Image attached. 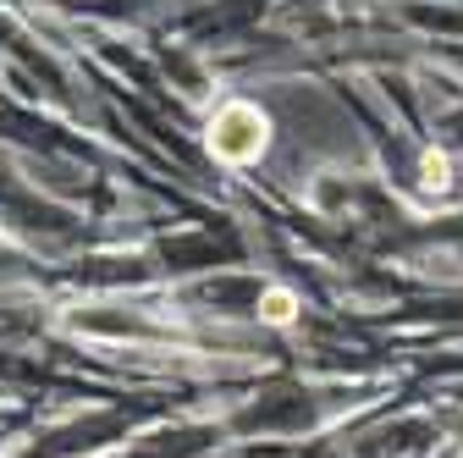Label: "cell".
Here are the masks:
<instances>
[{
    "instance_id": "1",
    "label": "cell",
    "mask_w": 463,
    "mask_h": 458,
    "mask_svg": "<svg viewBox=\"0 0 463 458\" xmlns=\"http://www.w3.org/2000/svg\"><path fill=\"white\" fill-rule=\"evenodd\" d=\"M270 144V122H265V110L249 105V100H232L215 110V122H210V149L215 160H232V166H249L260 160Z\"/></svg>"
},
{
    "instance_id": "2",
    "label": "cell",
    "mask_w": 463,
    "mask_h": 458,
    "mask_svg": "<svg viewBox=\"0 0 463 458\" xmlns=\"http://www.w3.org/2000/svg\"><path fill=\"white\" fill-rule=\"evenodd\" d=\"M260 320L265 326H293L298 320V299L287 293V288H265L260 293Z\"/></svg>"
},
{
    "instance_id": "3",
    "label": "cell",
    "mask_w": 463,
    "mask_h": 458,
    "mask_svg": "<svg viewBox=\"0 0 463 458\" xmlns=\"http://www.w3.org/2000/svg\"><path fill=\"white\" fill-rule=\"evenodd\" d=\"M420 171H425V188H447V183H452V177H447V155H436V149H425Z\"/></svg>"
}]
</instances>
